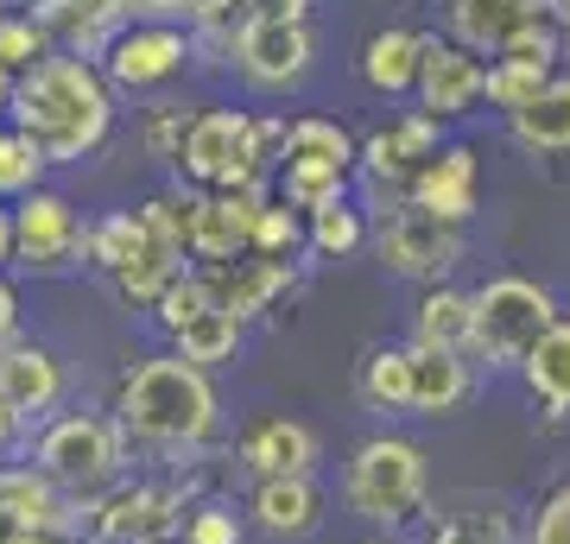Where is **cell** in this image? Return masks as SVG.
I'll return each mask as SVG.
<instances>
[{
    "label": "cell",
    "instance_id": "cell-24",
    "mask_svg": "<svg viewBox=\"0 0 570 544\" xmlns=\"http://www.w3.org/2000/svg\"><path fill=\"white\" fill-rule=\"evenodd\" d=\"M520 380H527L532 405L546 412V418H570V317H558L532 343V355L520 362Z\"/></svg>",
    "mask_w": 570,
    "mask_h": 544
},
{
    "label": "cell",
    "instance_id": "cell-6",
    "mask_svg": "<svg viewBox=\"0 0 570 544\" xmlns=\"http://www.w3.org/2000/svg\"><path fill=\"white\" fill-rule=\"evenodd\" d=\"M355 165H362V146L348 140L343 121L298 115L285 127V152H279V202H292L298 216L324 209V202H343Z\"/></svg>",
    "mask_w": 570,
    "mask_h": 544
},
{
    "label": "cell",
    "instance_id": "cell-34",
    "mask_svg": "<svg viewBox=\"0 0 570 544\" xmlns=\"http://www.w3.org/2000/svg\"><path fill=\"white\" fill-rule=\"evenodd\" d=\"M247 254H261V260H292V254H305V216L292 209V202H266L261 222H254V241Z\"/></svg>",
    "mask_w": 570,
    "mask_h": 544
},
{
    "label": "cell",
    "instance_id": "cell-4",
    "mask_svg": "<svg viewBox=\"0 0 570 544\" xmlns=\"http://www.w3.org/2000/svg\"><path fill=\"white\" fill-rule=\"evenodd\" d=\"M26 456H32V468H39L51 487L89 501V494H102V487L121 482L134 449H127L115 412H51V418L32 431V449H26Z\"/></svg>",
    "mask_w": 570,
    "mask_h": 544
},
{
    "label": "cell",
    "instance_id": "cell-22",
    "mask_svg": "<svg viewBox=\"0 0 570 544\" xmlns=\"http://www.w3.org/2000/svg\"><path fill=\"white\" fill-rule=\"evenodd\" d=\"M469 399H475V367H469V355L412 348V418H456Z\"/></svg>",
    "mask_w": 570,
    "mask_h": 544
},
{
    "label": "cell",
    "instance_id": "cell-16",
    "mask_svg": "<svg viewBox=\"0 0 570 544\" xmlns=\"http://www.w3.org/2000/svg\"><path fill=\"white\" fill-rule=\"evenodd\" d=\"M235 70L254 89H298L311 70V26L285 20H247L242 44H235Z\"/></svg>",
    "mask_w": 570,
    "mask_h": 544
},
{
    "label": "cell",
    "instance_id": "cell-15",
    "mask_svg": "<svg viewBox=\"0 0 570 544\" xmlns=\"http://www.w3.org/2000/svg\"><path fill=\"white\" fill-rule=\"evenodd\" d=\"M489 89V63L475 58L469 44L456 39H425V58H419V101H425L431 121H456L469 115Z\"/></svg>",
    "mask_w": 570,
    "mask_h": 544
},
{
    "label": "cell",
    "instance_id": "cell-32",
    "mask_svg": "<svg viewBox=\"0 0 570 544\" xmlns=\"http://www.w3.org/2000/svg\"><path fill=\"white\" fill-rule=\"evenodd\" d=\"M184 273H190V266H184V254H171V247L153 241L140 260L127 266V273H115V291H121L134 310H153V304L171 291V279H184Z\"/></svg>",
    "mask_w": 570,
    "mask_h": 544
},
{
    "label": "cell",
    "instance_id": "cell-19",
    "mask_svg": "<svg viewBox=\"0 0 570 544\" xmlns=\"http://www.w3.org/2000/svg\"><path fill=\"white\" fill-rule=\"evenodd\" d=\"M242 513H247V525H254V532L298 544V538H311V532L324 525V487H317V475H292V482H254V494H247Z\"/></svg>",
    "mask_w": 570,
    "mask_h": 544
},
{
    "label": "cell",
    "instance_id": "cell-14",
    "mask_svg": "<svg viewBox=\"0 0 570 544\" xmlns=\"http://www.w3.org/2000/svg\"><path fill=\"white\" fill-rule=\"evenodd\" d=\"M266 202H273L266 184H254V190H197V209H190V260H204V266L242 260Z\"/></svg>",
    "mask_w": 570,
    "mask_h": 544
},
{
    "label": "cell",
    "instance_id": "cell-43",
    "mask_svg": "<svg viewBox=\"0 0 570 544\" xmlns=\"http://www.w3.org/2000/svg\"><path fill=\"white\" fill-rule=\"evenodd\" d=\"M311 0H247V20H285V26H305Z\"/></svg>",
    "mask_w": 570,
    "mask_h": 544
},
{
    "label": "cell",
    "instance_id": "cell-39",
    "mask_svg": "<svg viewBox=\"0 0 570 544\" xmlns=\"http://www.w3.org/2000/svg\"><path fill=\"white\" fill-rule=\"evenodd\" d=\"M209 285H204V273H197V266H190V273H184V279H171V291H165L159 304H153V323H159L165 336H178L184 323H197L209 310Z\"/></svg>",
    "mask_w": 570,
    "mask_h": 544
},
{
    "label": "cell",
    "instance_id": "cell-29",
    "mask_svg": "<svg viewBox=\"0 0 570 544\" xmlns=\"http://www.w3.org/2000/svg\"><path fill=\"white\" fill-rule=\"evenodd\" d=\"M242 336H247V323L235 317V310H223V304H209L204 317L184 323L178 336H171V355L209 374V367H223V362H235V355H242Z\"/></svg>",
    "mask_w": 570,
    "mask_h": 544
},
{
    "label": "cell",
    "instance_id": "cell-2",
    "mask_svg": "<svg viewBox=\"0 0 570 544\" xmlns=\"http://www.w3.org/2000/svg\"><path fill=\"white\" fill-rule=\"evenodd\" d=\"M115 424H121L127 449L184 463V456L216 444L223 399H216L204 367L178 362V355H153V362L127 367V380L115 386Z\"/></svg>",
    "mask_w": 570,
    "mask_h": 544
},
{
    "label": "cell",
    "instance_id": "cell-5",
    "mask_svg": "<svg viewBox=\"0 0 570 544\" xmlns=\"http://www.w3.org/2000/svg\"><path fill=\"white\" fill-rule=\"evenodd\" d=\"M558 323V298L539 279H489L482 291H469V355L489 367H513L532 355V343Z\"/></svg>",
    "mask_w": 570,
    "mask_h": 544
},
{
    "label": "cell",
    "instance_id": "cell-7",
    "mask_svg": "<svg viewBox=\"0 0 570 544\" xmlns=\"http://www.w3.org/2000/svg\"><path fill=\"white\" fill-rule=\"evenodd\" d=\"M190 513V487L146 475V482H115L102 494H89V538L96 544H165L184 532Z\"/></svg>",
    "mask_w": 570,
    "mask_h": 544
},
{
    "label": "cell",
    "instance_id": "cell-23",
    "mask_svg": "<svg viewBox=\"0 0 570 544\" xmlns=\"http://www.w3.org/2000/svg\"><path fill=\"white\" fill-rule=\"evenodd\" d=\"M546 13H551L546 0H450V32H456V44H469L482 58V51H501L520 26L546 20Z\"/></svg>",
    "mask_w": 570,
    "mask_h": 544
},
{
    "label": "cell",
    "instance_id": "cell-45",
    "mask_svg": "<svg viewBox=\"0 0 570 544\" xmlns=\"http://www.w3.org/2000/svg\"><path fill=\"white\" fill-rule=\"evenodd\" d=\"M20 437H26V418L0 399V456H7V449H20Z\"/></svg>",
    "mask_w": 570,
    "mask_h": 544
},
{
    "label": "cell",
    "instance_id": "cell-10",
    "mask_svg": "<svg viewBox=\"0 0 570 544\" xmlns=\"http://www.w3.org/2000/svg\"><path fill=\"white\" fill-rule=\"evenodd\" d=\"M374 260L387 273H400V279L438 285L450 266L463 260V228L438 222L419 202H393V216H381V228H374Z\"/></svg>",
    "mask_w": 570,
    "mask_h": 544
},
{
    "label": "cell",
    "instance_id": "cell-8",
    "mask_svg": "<svg viewBox=\"0 0 570 544\" xmlns=\"http://www.w3.org/2000/svg\"><path fill=\"white\" fill-rule=\"evenodd\" d=\"M178 165L197 190H254V184H266L261 146H254V115H242V108H204V115H190Z\"/></svg>",
    "mask_w": 570,
    "mask_h": 544
},
{
    "label": "cell",
    "instance_id": "cell-27",
    "mask_svg": "<svg viewBox=\"0 0 570 544\" xmlns=\"http://www.w3.org/2000/svg\"><path fill=\"white\" fill-rule=\"evenodd\" d=\"M412 348L431 355H469V291L456 285H431L419 310H412Z\"/></svg>",
    "mask_w": 570,
    "mask_h": 544
},
{
    "label": "cell",
    "instance_id": "cell-36",
    "mask_svg": "<svg viewBox=\"0 0 570 544\" xmlns=\"http://www.w3.org/2000/svg\"><path fill=\"white\" fill-rule=\"evenodd\" d=\"M39 178H45V152L26 133L0 127V202H20L26 190H39Z\"/></svg>",
    "mask_w": 570,
    "mask_h": 544
},
{
    "label": "cell",
    "instance_id": "cell-21",
    "mask_svg": "<svg viewBox=\"0 0 570 544\" xmlns=\"http://www.w3.org/2000/svg\"><path fill=\"white\" fill-rule=\"evenodd\" d=\"M475 184H482V165H475V152L469 146H438V159L419 171V184H412V197L419 209H431L438 222L463 228L469 216H475Z\"/></svg>",
    "mask_w": 570,
    "mask_h": 544
},
{
    "label": "cell",
    "instance_id": "cell-25",
    "mask_svg": "<svg viewBox=\"0 0 570 544\" xmlns=\"http://www.w3.org/2000/svg\"><path fill=\"white\" fill-rule=\"evenodd\" d=\"M419 58H425V32L387 26L362 51V82L374 96H406V89H419Z\"/></svg>",
    "mask_w": 570,
    "mask_h": 544
},
{
    "label": "cell",
    "instance_id": "cell-38",
    "mask_svg": "<svg viewBox=\"0 0 570 544\" xmlns=\"http://www.w3.org/2000/svg\"><path fill=\"white\" fill-rule=\"evenodd\" d=\"M178 538H184V544H242V538H247V520H242L228 501H190Z\"/></svg>",
    "mask_w": 570,
    "mask_h": 544
},
{
    "label": "cell",
    "instance_id": "cell-37",
    "mask_svg": "<svg viewBox=\"0 0 570 544\" xmlns=\"http://www.w3.org/2000/svg\"><path fill=\"white\" fill-rule=\"evenodd\" d=\"M551 82V70H539V63H508V58H494L489 63V89H482V101H494L501 115H520L539 89Z\"/></svg>",
    "mask_w": 570,
    "mask_h": 544
},
{
    "label": "cell",
    "instance_id": "cell-13",
    "mask_svg": "<svg viewBox=\"0 0 570 544\" xmlns=\"http://www.w3.org/2000/svg\"><path fill=\"white\" fill-rule=\"evenodd\" d=\"M438 127L444 121H431L425 108H412V115H400V121L374 127V133L362 140V171L381 184L393 202H406L412 184H419V171H425V165L438 159V146H444Z\"/></svg>",
    "mask_w": 570,
    "mask_h": 544
},
{
    "label": "cell",
    "instance_id": "cell-48",
    "mask_svg": "<svg viewBox=\"0 0 570 544\" xmlns=\"http://www.w3.org/2000/svg\"><path fill=\"white\" fill-rule=\"evenodd\" d=\"M13 82H20V77H7V70H0V115L13 108Z\"/></svg>",
    "mask_w": 570,
    "mask_h": 544
},
{
    "label": "cell",
    "instance_id": "cell-26",
    "mask_svg": "<svg viewBox=\"0 0 570 544\" xmlns=\"http://www.w3.org/2000/svg\"><path fill=\"white\" fill-rule=\"evenodd\" d=\"M362 405L374 418H412V343H381L362 362Z\"/></svg>",
    "mask_w": 570,
    "mask_h": 544
},
{
    "label": "cell",
    "instance_id": "cell-40",
    "mask_svg": "<svg viewBox=\"0 0 570 544\" xmlns=\"http://www.w3.org/2000/svg\"><path fill=\"white\" fill-rule=\"evenodd\" d=\"M45 44H51V32H45L39 20H7V13H0V70H7V77H26L32 63L51 58Z\"/></svg>",
    "mask_w": 570,
    "mask_h": 544
},
{
    "label": "cell",
    "instance_id": "cell-44",
    "mask_svg": "<svg viewBox=\"0 0 570 544\" xmlns=\"http://www.w3.org/2000/svg\"><path fill=\"white\" fill-rule=\"evenodd\" d=\"M20 336V291H13V279L0 273V348Z\"/></svg>",
    "mask_w": 570,
    "mask_h": 544
},
{
    "label": "cell",
    "instance_id": "cell-46",
    "mask_svg": "<svg viewBox=\"0 0 570 544\" xmlns=\"http://www.w3.org/2000/svg\"><path fill=\"white\" fill-rule=\"evenodd\" d=\"M134 13H146V20H178V13H190V0H134Z\"/></svg>",
    "mask_w": 570,
    "mask_h": 544
},
{
    "label": "cell",
    "instance_id": "cell-17",
    "mask_svg": "<svg viewBox=\"0 0 570 544\" xmlns=\"http://www.w3.org/2000/svg\"><path fill=\"white\" fill-rule=\"evenodd\" d=\"M63 386H70V374H63V362L45 343L13 336V343L0 348V399L13 405L26 424L51 418V412L63 405Z\"/></svg>",
    "mask_w": 570,
    "mask_h": 544
},
{
    "label": "cell",
    "instance_id": "cell-11",
    "mask_svg": "<svg viewBox=\"0 0 570 544\" xmlns=\"http://www.w3.org/2000/svg\"><path fill=\"white\" fill-rule=\"evenodd\" d=\"M235 463L247 482H292V475H317L324 444L305 418H285V412H261L242 424L235 437Z\"/></svg>",
    "mask_w": 570,
    "mask_h": 544
},
{
    "label": "cell",
    "instance_id": "cell-33",
    "mask_svg": "<svg viewBox=\"0 0 570 544\" xmlns=\"http://www.w3.org/2000/svg\"><path fill=\"white\" fill-rule=\"evenodd\" d=\"M305 247L311 254H324V260H348L355 247H367V222L355 202H324V209H311L305 216Z\"/></svg>",
    "mask_w": 570,
    "mask_h": 544
},
{
    "label": "cell",
    "instance_id": "cell-28",
    "mask_svg": "<svg viewBox=\"0 0 570 544\" xmlns=\"http://www.w3.org/2000/svg\"><path fill=\"white\" fill-rule=\"evenodd\" d=\"M508 133L527 152H570V77H551L520 115H508Z\"/></svg>",
    "mask_w": 570,
    "mask_h": 544
},
{
    "label": "cell",
    "instance_id": "cell-47",
    "mask_svg": "<svg viewBox=\"0 0 570 544\" xmlns=\"http://www.w3.org/2000/svg\"><path fill=\"white\" fill-rule=\"evenodd\" d=\"M13 260V209H7V202H0V266Z\"/></svg>",
    "mask_w": 570,
    "mask_h": 544
},
{
    "label": "cell",
    "instance_id": "cell-9",
    "mask_svg": "<svg viewBox=\"0 0 570 544\" xmlns=\"http://www.w3.org/2000/svg\"><path fill=\"white\" fill-rule=\"evenodd\" d=\"M13 260L26 273H39V279L70 273L77 260H89V222L70 209V197H58V190L39 184V190H26L13 202Z\"/></svg>",
    "mask_w": 570,
    "mask_h": 544
},
{
    "label": "cell",
    "instance_id": "cell-42",
    "mask_svg": "<svg viewBox=\"0 0 570 544\" xmlns=\"http://www.w3.org/2000/svg\"><path fill=\"white\" fill-rule=\"evenodd\" d=\"M184 133H190V115L165 101V108H153V115H146V133H140V140H146V152H153L159 165H178V159H184Z\"/></svg>",
    "mask_w": 570,
    "mask_h": 544
},
{
    "label": "cell",
    "instance_id": "cell-51",
    "mask_svg": "<svg viewBox=\"0 0 570 544\" xmlns=\"http://www.w3.org/2000/svg\"><path fill=\"white\" fill-rule=\"evenodd\" d=\"M165 544H184V538H165Z\"/></svg>",
    "mask_w": 570,
    "mask_h": 544
},
{
    "label": "cell",
    "instance_id": "cell-35",
    "mask_svg": "<svg viewBox=\"0 0 570 544\" xmlns=\"http://www.w3.org/2000/svg\"><path fill=\"white\" fill-rule=\"evenodd\" d=\"M190 209H197V190H171V197L140 202V222L159 247H171V254L190 260Z\"/></svg>",
    "mask_w": 570,
    "mask_h": 544
},
{
    "label": "cell",
    "instance_id": "cell-41",
    "mask_svg": "<svg viewBox=\"0 0 570 544\" xmlns=\"http://www.w3.org/2000/svg\"><path fill=\"white\" fill-rule=\"evenodd\" d=\"M520 544H570V482H558L546 501L532 506V520H527V532H520Z\"/></svg>",
    "mask_w": 570,
    "mask_h": 544
},
{
    "label": "cell",
    "instance_id": "cell-30",
    "mask_svg": "<svg viewBox=\"0 0 570 544\" xmlns=\"http://www.w3.org/2000/svg\"><path fill=\"white\" fill-rule=\"evenodd\" d=\"M146 247H153V235H146L140 209H108L102 222H89V266H102L108 279L127 273Z\"/></svg>",
    "mask_w": 570,
    "mask_h": 544
},
{
    "label": "cell",
    "instance_id": "cell-18",
    "mask_svg": "<svg viewBox=\"0 0 570 544\" xmlns=\"http://www.w3.org/2000/svg\"><path fill=\"white\" fill-rule=\"evenodd\" d=\"M197 273H204L209 298L223 304V310H235L242 323L266 317L298 285V266L292 260H261V254H242V260H223V266H197Z\"/></svg>",
    "mask_w": 570,
    "mask_h": 544
},
{
    "label": "cell",
    "instance_id": "cell-3",
    "mask_svg": "<svg viewBox=\"0 0 570 544\" xmlns=\"http://www.w3.org/2000/svg\"><path fill=\"white\" fill-rule=\"evenodd\" d=\"M343 506L362 525H381V532H400V525H419L431 506V463L412 437H367L355 444V456L343 463Z\"/></svg>",
    "mask_w": 570,
    "mask_h": 544
},
{
    "label": "cell",
    "instance_id": "cell-31",
    "mask_svg": "<svg viewBox=\"0 0 570 544\" xmlns=\"http://www.w3.org/2000/svg\"><path fill=\"white\" fill-rule=\"evenodd\" d=\"M425 544H520L508 506H463L425 525Z\"/></svg>",
    "mask_w": 570,
    "mask_h": 544
},
{
    "label": "cell",
    "instance_id": "cell-12",
    "mask_svg": "<svg viewBox=\"0 0 570 544\" xmlns=\"http://www.w3.org/2000/svg\"><path fill=\"white\" fill-rule=\"evenodd\" d=\"M184 63H190V32L171 20H140L115 32V44L102 51V77L108 89H159Z\"/></svg>",
    "mask_w": 570,
    "mask_h": 544
},
{
    "label": "cell",
    "instance_id": "cell-50",
    "mask_svg": "<svg viewBox=\"0 0 570 544\" xmlns=\"http://www.w3.org/2000/svg\"><path fill=\"white\" fill-rule=\"evenodd\" d=\"M374 544H406V538H374Z\"/></svg>",
    "mask_w": 570,
    "mask_h": 544
},
{
    "label": "cell",
    "instance_id": "cell-1",
    "mask_svg": "<svg viewBox=\"0 0 570 544\" xmlns=\"http://www.w3.org/2000/svg\"><path fill=\"white\" fill-rule=\"evenodd\" d=\"M13 133L45 152V165H82L108 146L115 127V89L89 58H45L13 82Z\"/></svg>",
    "mask_w": 570,
    "mask_h": 544
},
{
    "label": "cell",
    "instance_id": "cell-49",
    "mask_svg": "<svg viewBox=\"0 0 570 544\" xmlns=\"http://www.w3.org/2000/svg\"><path fill=\"white\" fill-rule=\"evenodd\" d=\"M546 7H551V20H564V26H570V0H546Z\"/></svg>",
    "mask_w": 570,
    "mask_h": 544
},
{
    "label": "cell",
    "instance_id": "cell-20",
    "mask_svg": "<svg viewBox=\"0 0 570 544\" xmlns=\"http://www.w3.org/2000/svg\"><path fill=\"white\" fill-rule=\"evenodd\" d=\"M127 13H134V0H39L32 20H39L45 32H58V39L70 44V58L96 63L108 44H115V32L127 26Z\"/></svg>",
    "mask_w": 570,
    "mask_h": 544
}]
</instances>
